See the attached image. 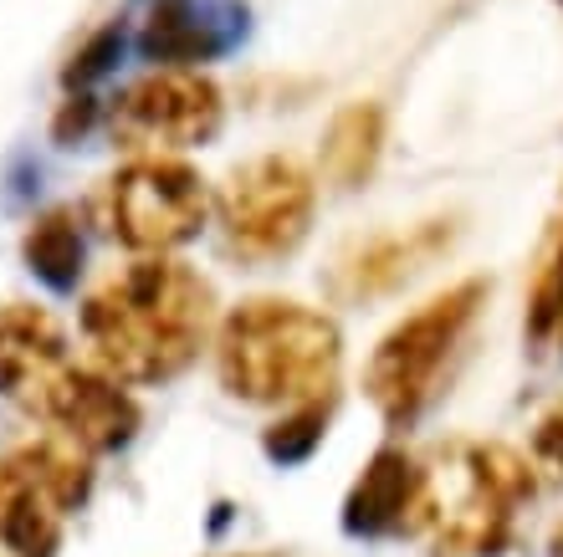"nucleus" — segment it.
<instances>
[{
  "label": "nucleus",
  "instance_id": "0eeeda50",
  "mask_svg": "<svg viewBox=\"0 0 563 557\" xmlns=\"http://www.w3.org/2000/svg\"><path fill=\"white\" fill-rule=\"evenodd\" d=\"M225 123L221 88L195 67H154L148 77L129 82L119 103L108 108V133L129 154H169L210 144Z\"/></svg>",
  "mask_w": 563,
  "mask_h": 557
},
{
  "label": "nucleus",
  "instance_id": "9b49d317",
  "mask_svg": "<svg viewBox=\"0 0 563 557\" xmlns=\"http://www.w3.org/2000/svg\"><path fill=\"white\" fill-rule=\"evenodd\" d=\"M420 491H426V466L405 450H379L364 466L349 501H343V527L354 537H389V532H410L420 512Z\"/></svg>",
  "mask_w": 563,
  "mask_h": 557
},
{
  "label": "nucleus",
  "instance_id": "f3484780",
  "mask_svg": "<svg viewBox=\"0 0 563 557\" xmlns=\"http://www.w3.org/2000/svg\"><path fill=\"white\" fill-rule=\"evenodd\" d=\"M323 435H328V399H318V404H292L262 435V445H267V455L277 466H297V460H308L323 445Z\"/></svg>",
  "mask_w": 563,
  "mask_h": 557
},
{
  "label": "nucleus",
  "instance_id": "423d86ee",
  "mask_svg": "<svg viewBox=\"0 0 563 557\" xmlns=\"http://www.w3.org/2000/svg\"><path fill=\"white\" fill-rule=\"evenodd\" d=\"M108 231L139 256H169L210 221V190L185 159L139 154L108 179Z\"/></svg>",
  "mask_w": 563,
  "mask_h": 557
},
{
  "label": "nucleus",
  "instance_id": "39448f33",
  "mask_svg": "<svg viewBox=\"0 0 563 557\" xmlns=\"http://www.w3.org/2000/svg\"><path fill=\"white\" fill-rule=\"evenodd\" d=\"M318 185L292 154H262L231 169L216 194L221 241L236 261H282L312 231Z\"/></svg>",
  "mask_w": 563,
  "mask_h": 557
},
{
  "label": "nucleus",
  "instance_id": "6ab92c4d",
  "mask_svg": "<svg viewBox=\"0 0 563 557\" xmlns=\"http://www.w3.org/2000/svg\"><path fill=\"white\" fill-rule=\"evenodd\" d=\"M528 333H533L538 343H549L553 333H563V225H559L549 256H543V266H538V277H533V297H528Z\"/></svg>",
  "mask_w": 563,
  "mask_h": 557
},
{
  "label": "nucleus",
  "instance_id": "6e6552de",
  "mask_svg": "<svg viewBox=\"0 0 563 557\" xmlns=\"http://www.w3.org/2000/svg\"><path fill=\"white\" fill-rule=\"evenodd\" d=\"M36 420H46L57 435H67V441L82 445L88 455H113L139 435L144 410H139V399L129 394V383L108 379L103 368L73 364Z\"/></svg>",
  "mask_w": 563,
  "mask_h": 557
},
{
  "label": "nucleus",
  "instance_id": "4468645a",
  "mask_svg": "<svg viewBox=\"0 0 563 557\" xmlns=\"http://www.w3.org/2000/svg\"><path fill=\"white\" fill-rule=\"evenodd\" d=\"M21 261L42 287L52 292H77L82 266H88V241H82V215L77 205H52L42 210L31 231L21 235Z\"/></svg>",
  "mask_w": 563,
  "mask_h": 557
},
{
  "label": "nucleus",
  "instance_id": "a211bd4d",
  "mask_svg": "<svg viewBox=\"0 0 563 557\" xmlns=\"http://www.w3.org/2000/svg\"><path fill=\"white\" fill-rule=\"evenodd\" d=\"M123 57V21H103V26H92L82 42H77V52L67 57V67H62V88L67 92H88L98 77L113 73V62Z\"/></svg>",
  "mask_w": 563,
  "mask_h": 557
},
{
  "label": "nucleus",
  "instance_id": "f257e3e1",
  "mask_svg": "<svg viewBox=\"0 0 563 557\" xmlns=\"http://www.w3.org/2000/svg\"><path fill=\"white\" fill-rule=\"evenodd\" d=\"M92 368L119 383H169L200 358L216 327L210 281L169 256H139L88 292L77 312Z\"/></svg>",
  "mask_w": 563,
  "mask_h": 557
},
{
  "label": "nucleus",
  "instance_id": "7ed1b4c3",
  "mask_svg": "<svg viewBox=\"0 0 563 557\" xmlns=\"http://www.w3.org/2000/svg\"><path fill=\"white\" fill-rule=\"evenodd\" d=\"M533 497L528 455L507 445L456 441L426 466L416 537L435 557H497L512 537V516Z\"/></svg>",
  "mask_w": 563,
  "mask_h": 557
},
{
  "label": "nucleus",
  "instance_id": "4be33fe9",
  "mask_svg": "<svg viewBox=\"0 0 563 557\" xmlns=\"http://www.w3.org/2000/svg\"><path fill=\"white\" fill-rule=\"evenodd\" d=\"M549 553H553V557H563V522H559V527H553V543H549Z\"/></svg>",
  "mask_w": 563,
  "mask_h": 557
},
{
  "label": "nucleus",
  "instance_id": "ddd939ff",
  "mask_svg": "<svg viewBox=\"0 0 563 557\" xmlns=\"http://www.w3.org/2000/svg\"><path fill=\"white\" fill-rule=\"evenodd\" d=\"M231 46V26H221L195 0H159L139 31V52L159 67H195Z\"/></svg>",
  "mask_w": 563,
  "mask_h": 557
},
{
  "label": "nucleus",
  "instance_id": "f8f14e48",
  "mask_svg": "<svg viewBox=\"0 0 563 557\" xmlns=\"http://www.w3.org/2000/svg\"><path fill=\"white\" fill-rule=\"evenodd\" d=\"M62 512L11 455H0V557H57Z\"/></svg>",
  "mask_w": 563,
  "mask_h": 557
},
{
  "label": "nucleus",
  "instance_id": "412c9836",
  "mask_svg": "<svg viewBox=\"0 0 563 557\" xmlns=\"http://www.w3.org/2000/svg\"><path fill=\"white\" fill-rule=\"evenodd\" d=\"M92 118H98V103H92L88 92H73V98L62 103V113L52 118V138H57V144H73V138H82V133L92 129Z\"/></svg>",
  "mask_w": 563,
  "mask_h": 557
},
{
  "label": "nucleus",
  "instance_id": "f03ea898",
  "mask_svg": "<svg viewBox=\"0 0 563 557\" xmlns=\"http://www.w3.org/2000/svg\"><path fill=\"white\" fill-rule=\"evenodd\" d=\"M343 364L339 323L287 297H252L216 333V374L246 404H318Z\"/></svg>",
  "mask_w": 563,
  "mask_h": 557
},
{
  "label": "nucleus",
  "instance_id": "2eb2a0df",
  "mask_svg": "<svg viewBox=\"0 0 563 557\" xmlns=\"http://www.w3.org/2000/svg\"><path fill=\"white\" fill-rule=\"evenodd\" d=\"M385 154V108L379 103H349L333 113L323 133V175L339 190H358L374 175Z\"/></svg>",
  "mask_w": 563,
  "mask_h": 557
},
{
  "label": "nucleus",
  "instance_id": "20e7f679",
  "mask_svg": "<svg viewBox=\"0 0 563 557\" xmlns=\"http://www.w3.org/2000/svg\"><path fill=\"white\" fill-rule=\"evenodd\" d=\"M482 302H487V281L472 277L451 292L430 297L426 308H416L405 323H395L379 337V348L369 353V368H364V389H369L374 410L385 414V425H410L435 399L445 364L461 348L466 327L476 323Z\"/></svg>",
  "mask_w": 563,
  "mask_h": 557
},
{
  "label": "nucleus",
  "instance_id": "dca6fc26",
  "mask_svg": "<svg viewBox=\"0 0 563 557\" xmlns=\"http://www.w3.org/2000/svg\"><path fill=\"white\" fill-rule=\"evenodd\" d=\"M11 460L26 470L31 481L42 486L46 497L57 501L67 516L88 506V497H92V455L82 450V445H73L67 435H57V430H52V435H31V441H21L11 450Z\"/></svg>",
  "mask_w": 563,
  "mask_h": 557
},
{
  "label": "nucleus",
  "instance_id": "1a4fd4ad",
  "mask_svg": "<svg viewBox=\"0 0 563 557\" xmlns=\"http://www.w3.org/2000/svg\"><path fill=\"white\" fill-rule=\"evenodd\" d=\"M73 368L67 333L42 302H5L0 308V399L42 414L62 379Z\"/></svg>",
  "mask_w": 563,
  "mask_h": 557
},
{
  "label": "nucleus",
  "instance_id": "9d476101",
  "mask_svg": "<svg viewBox=\"0 0 563 557\" xmlns=\"http://www.w3.org/2000/svg\"><path fill=\"white\" fill-rule=\"evenodd\" d=\"M451 221H420L410 231H389L374 235L364 246H354L333 271V292L349 302H369V297H389L395 287L426 271L445 246H451Z\"/></svg>",
  "mask_w": 563,
  "mask_h": 557
},
{
  "label": "nucleus",
  "instance_id": "aec40b11",
  "mask_svg": "<svg viewBox=\"0 0 563 557\" xmlns=\"http://www.w3.org/2000/svg\"><path fill=\"white\" fill-rule=\"evenodd\" d=\"M533 466L563 476V399L533 425Z\"/></svg>",
  "mask_w": 563,
  "mask_h": 557
}]
</instances>
